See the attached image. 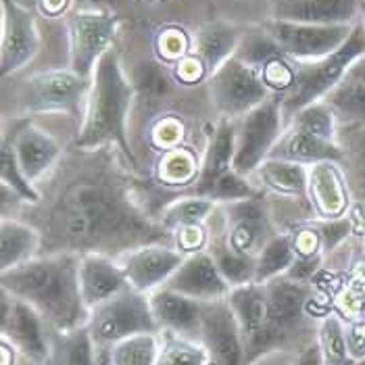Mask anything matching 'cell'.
I'll list each match as a JSON object with an SVG mask.
<instances>
[{"label":"cell","mask_w":365,"mask_h":365,"mask_svg":"<svg viewBox=\"0 0 365 365\" xmlns=\"http://www.w3.org/2000/svg\"><path fill=\"white\" fill-rule=\"evenodd\" d=\"M276 55H282V48L263 26L242 31L240 44L236 51V58H240L242 63H247L249 67L259 71L269 58H274Z\"/></svg>","instance_id":"41"},{"label":"cell","mask_w":365,"mask_h":365,"mask_svg":"<svg viewBox=\"0 0 365 365\" xmlns=\"http://www.w3.org/2000/svg\"><path fill=\"white\" fill-rule=\"evenodd\" d=\"M0 31V71L6 78L34 61L42 38L34 13L17 0H2Z\"/></svg>","instance_id":"13"},{"label":"cell","mask_w":365,"mask_h":365,"mask_svg":"<svg viewBox=\"0 0 365 365\" xmlns=\"http://www.w3.org/2000/svg\"><path fill=\"white\" fill-rule=\"evenodd\" d=\"M73 0H38V11L48 17V19H56V17H65L69 6Z\"/></svg>","instance_id":"49"},{"label":"cell","mask_w":365,"mask_h":365,"mask_svg":"<svg viewBox=\"0 0 365 365\" xmlns=\"http://www.w3.org/2000/svg\"><path fill=\"white\" fill-rule=\"evenodd\" d=\"M98 344L88 326L76 330H51L48 359L44 365H96Z\"/></svg>","instance_id":"29"},{"label":"cell","mask_w":365,"mask_h":365,"mask_svg":"<svg viewBox=\"0 0 365 365\" xmlns=\"http://www.w3.org/2000/svg\"><path fill=\"white\" fill-rule=\"evenodd\" d=\"M207 251L215 259L222 276L225 282L236 288V286H245L255 282V272H257V259L247 257V255L236 253L227 240H225L224 225H220V230H213V234H209V245Z\"/></svg>","instance_id":"30"},{"label":"cell","mask_w":365,"mask_h":365,"mask_svg":"<svg viewBox=\"0 0 365 365\" xmlns=\"http://www.w3.org/2000/svg\"><path fill=\"white\" fill-rule=\"evenodd\" d=\"M195 48V38L180 26H163L155 34V55L163 63L173 67Z\"/></svg>","instance_id":"42"},{"label":"cell","mask_w":365,"mask_h":365,"mask_svg":"<svg viewBox=\"0 0 365 365\" xmlns=\"http://www.w3.org/2000/svg\"><path fill=\"white\" fill-rule=\"evenodd\" d=\"M234 123H236L234 169L242 175L253 178L257 168L272 157V150L276 148L286 130L280 98L278 96L267 98L265 103L242 115Z\"/></svg>","instance_id":"8"},{"label":"cell","mask_w":365,"mask_h":365,"mask_svg":"<svg viewBox=\"0 0 365 365\" xmlns=\"http://www.w3.org/2000/svg\"><path fill=\"white\" fill-rule=\"evenodd\" d=\"M148 299L161 332L195 338V340L200 338V319H202L200 301H195L182 292H175L168 286H161L159 290L150 292Z\"/></svg>","instance_id":"22"},{"label":"cell","mask_w":365,"mask_h":365,"mask_svg":"<svg viewBox=\"0 0 365 365\" xmlns=\"http://www.w3.org/2000/svg\"><path fill=\"white\" fill-rule=\"evenodd\" d=\"M90 80L78 76L71 67L46 69L29 76L19 90V103L26 115L65 113L84 117Z\"/></svg>","instance_id":"6"},{"label":"cell","mask_w":365,"mask_h":365,"mask_svg":"<svg viewBox=\"0 0 365 365\" xmlns=\"http://www.w3.org/2000/svg\"><path fill=\"white\" fill-rule=\"evenodd\" d=\"M259 195H261V190L251 182L249 175H242L236 169H232L215 184L209 198H213L220 205H227V202H236V200H245V198H259Z\"/></svg>","instance_id":"44"},{"label":"cell","mask_w":365,"mask_h":365,"mask_svg":"<svg viewBox=\"0 0 365 365\" xmlns=\"http://www.w3.org/2000/svg\"><path fill=\"white\" fill-rule=\"evenodd\" d=\"M349 80H355V82H361L365 84V56H361L353 67H351V71H349V76H346Z\"/></svg>","instance_id":"52"},{"label":"cell","mask_w":365,"mask_h":365,"mask_svg":"<svg viewBox=\"0 0 365 365\" xmlns=\"http://www.w3.org/2000/svg\"><path fill=\"white\" fill-rule=\"evenodd\" d=\"M119 17L105 9H80L65 21L69 42V67L92 80L98 61L113 48Z\"/></svg>","instance_id":"9"},{"label":"cell","mask_w":365,"mask_h":365,"mask_svg":"<svg viewBox=\"0 0 365 365\" xmlns=\"http://www.w3.org/2000/svg\"><path fill=\"white\" fill-rule=\"evenodd\" d=\"M2 138L11 142L19 165L34 184L55 168L63 155L61 142L29 119H24L13 134H4Z\"/></svg>","instance_id":"20"},{"label":"cell","mask_w":365,"mask_h":365,"mask_svg":"<svg viewBox=\"0 0 365 365\" xmlns=\"http://www.w3.org/2000/svg\"><path fill=\"white\" fill-rule=\"evenodd\" d=\"M217 207H220V202H215L209 197L188 195V197L175 198L171 205L163 209L161 225L168 232H175L178 227H186V225L209 224V220L215 215Z\"/></svg>","instance_id":"34"},{"label":"cell","mask_w":365,"mask_h":365,"mask_svg":"<svg viewBox=\"0 0 365 365\" xmlns=\"http://www.w3.org/2000/svg\"><path fill=\"white\" fill-rule=\"evenodd\" d=\"M198 340L207 349L211 364L245 365V338L227 297L202 303Z\"/></svg>","instance_id":"14"},{"label":"cell","mask_w":365,"mask_h":365,"mask_svg":"<svg viewBox=\"0 0 365 365\" xmlns=\"http://www.w3.org/2000/svg\"><path fill=\"white\" fill-rule=\"evenodd\" d=\"M80 288L90 311L130 288L117 257L105 253L80 255Z\"/></svg>","instance_id":"21"},{"label":"cell","mask_w":365,"mask_h":365,"mask_svg":"<svg viewBox=\"0 0 365 365\" xmlns=\"http://www.w3.org/2000/svg\"><path fill=\"white\" fill-rule=\"evenodd\" d=\"M272 159L299 163L305 168H311L315 163H324V161L342 163V148L338 142L324 140V138H317L299 128L286 125L280 142L272 150Z\"/></svg>","instance_id":"24"},{"label":"cell","mask_w":365,"mask_h":365,"mask_svg":"<svg viewBox=\"0 0 365 365\" xmlns=\"http://www.w3.org/2000/svg\"><path fill=\"white\" fill-rule=\"evenodd\" d=\"M0 180H2V186L11 188L26 205H38L42 200V195L36 190L34 182H29L28 175L19 165L11 142L4 138H2V150H0Z\"/></svg>","instance_id":"40"},{"label":"cell","mask_w":365,"mask_h":365,"mask_svg":"<svg viewBox=\"0 0 365 365\" xmlns=\"http://www.w3.org/2000/svg\"><path fill=\"white\" fill-rule=\"evenodd\" d=\"M192 38H195L192 53L207 65L209 73H213L225 61L236 56L242 31L227 21H209L200 26Z\"/></svg>","instance_id":"27"},{"label":"cell","mask_w":365,"mask_h":365,"mask_svg":"<svg viewBox=\"0 0 365 365\" xmlns=\"http://www.w3.org/2000/svg\"><path fill=\"white\" fill-rule=\"evenodd\" d=\"M261 184V190H267L276 197L301 198L307 200V180L309 168L282 161V159H265L253 173ZM309 202V200H307Z\"/></svg>","instance_id":"28"},{"label":"cell","mask_w":365,"mask_h":365,"mask_svg":"<svg viewBox=\"0 0 365 365\" xmlns=\"http://www.w3.org/2000/svg\"><path fill=\"white\" fill-rule=\"evenodd\" d=\"M207 84L215 109L222 117L234 121L274 96L269 88L263 84L261 73L236 56H232L217 71H213Z\"/></svg>","instance_id":"10"},{"label":"cell","mask_w":365,"mask_h":365,"mask_svg":"<svg viewBox=\"0 0 365 365\" xmlns=\"http://www.w3.org/2000/svg\"><path fill=\"white\" fill-rule=\"evenodd\" d=\"M267 297V326L261 338L245 353V365H253L261 357L290 344L305 326V309L311 299L307 282L280 276L265 282Z\"/></svg>","instance_id":"5"},{"label":"cell","mask_w":365,"mask_h":365,"mask_svg":"<svg viewBox=\"0 0 365 365\" xmlns=\"http://www.w3.org/2000/svg\"><path fill=\"white\" fill-rule=\"evenodd\" d=\"M182 138H184V125L178 117H163L150 130V142L161 153L180 146Z\"/></svg>","instance_id":"45"},{"label":"cell","mask_w":365,"mask_h":365,"mask_svg":"<svg viewBox=\"0 0 365 365\" xmlns=\"http://www.w3.org/2000/svg\"><path fill=\"white\" fill-rule=\"evenodd\" d=\"M338 144L342 148V169L353 197L365 200V125H340Z\"/></svg>","instance_id":"31"},{"label":"cell","mask_w":365,"mask_h":365,"mask_svg":"<svg viewBox=\"0 0 365 365\" xmlns=\"http://www.w3.org/2000/svg\"><path fill=\"white\" fill-rule=\"evenodd\" d=\"M200 163L198 157L182 146H175L171 150H163L159 161H157V180L169 186V188H184V186H192L197 184L198 175H200Z\"/></svg>","instance_id":"32"},{"label":"cell","mask_w":365,"mask_h":365,"mask_svg":"<svg viewBox=\"0 0 365 365\" xmlns=\"http://www.w3.org/2000/svg\"><path fill=\"white\" fill-rule=\"evenodd\" d=\"M361 0H269V19L313 26H355Z\"/></svg>","instance_id":"18"},{"label":"cell","mask_w":365,"mask_h":365,"mask_svg":"<svg viewBox=\"0 0 365 365\" xmlns=\"http://www.w3.org/2000/svg\"><path fill=\"white\" fill-rule=\"evenodd\" d=\"M173 236H175V245L173 247L182 255L207 251V245H209V230H207V224L178 227L173 232Z\"/></svg>","instance_id":"46"},{"label":"cell","mask_w":365,"mask_h":365,"mask_svg":"<svg viewBox=\"0 0 365 365\" xmlns=\"http://www.w3.org/2000/svg\"><path fill=\"white\" fill-rule=\"evenodd\" d=\"M292 365H322V353H319L317 342H315V344H309L305 351H301L299 359Z\"/></svg>","instance_id":"50"},{"label":"cell","mask_w":365,"mask_h":365,"mask_svg":"<svg viewBox=\"0 0 365 365\" xmlns=\"http://www.w3.org/2000/svg\"><path fill=\"white\" fill-rule=\"evenodd\" d=\"M17 349L9 342V340H4L2 338V365H15L17 364Z\"/></svg>","instance_id":"51"},{"label":"cell","mask_w":365,"mask_h":365,"mask_svg":"<svg viewBox=\"0 0 365 365\" xmlns=\"http://www.w3.org/2000/svg\"><path fill=\"white\" fill-rule=\"evenodd\" d=\"M132 101L134 86L123 73L119 53L111 48L98 61L92 73L82 125L76 136V148L98 150L115 146L130 159L132 168H136L138 163L128 140V115Z\"/></svg>","instance_id":"3"},{"label":"cell","mask_w":365,"mask_h":365,"mask_svg":"<svg viewBox=\"0 0 365 365\" xmlns=\"http://www.w3.org/2000/svg\"><path fill=\"white\" fill-rule=\"evenodd\" d=\"M184 257L186 255L180 253L175 247H169L165 242H153L125 251L117 257V261L123 267L128 284L138 292L150 294L168 284L175 269L182 265Z\"/></svg>","instance_id":"16"},{"label":"cell","mask_w":365,"mask_h":365,"mask_svg":"<svg viewBox=\"0 0 365 365\" xmlns=\"http://www.w3.org/2000/svg\"><path fill=\"white\" fill-rule=\"evenodd\" d=\"M361 56H365V31L357 21L351 38L332 55L317 58V61H309V63L294 61L297 63L294 86L286 96L280 98L286 123L299 109L307 107L311 103L324 101L336 86L342 84L346 80L351 67Z\"/></svg>","instance_id":"4"},{"label":"cell","mask_w":365,"mask_h":365,"mask_svg":"<svg viewBox=\"0 0 365 365\" xmlns=\"http://www.w3.org/2000/svg\"><path fill=\"white\" fill-rule=\"evenodd\" d=\"M227 245L240 255L257 259L274 236L269 215L259 198H245L220 205Z\"/></svg>","instance_id":"15"},{"label":"cell","mask_w":365,"mask_h":365,"mask_svg":"<svg viewBox=\"0 0 365 365\" xmlns=\"http://www.w3.org/2000/svg\"><path fill=\"white\" fill-rule=\"evenodd\" d=\"M159 351H161V332L136 334L109 346L113 365H157Z\"/></svg>","instance_id":"37"},{"label":"cell","mask_w":365,"mask_h":365,"mask_svg":"<svg viewBox=\"0 0 365 365\" xmlns=\"http://www.w3.org/2000/svg\"><path fill=\"white\" fill-rule=\"evenodd\" d=\"M2 290L38 311L51 330L88 326L90 307L80 288V255L46 253L0 274Z\"/></svg>","instance_id":"2"},{"label":"cell","mask_w":365,"mask_h":365,"mask_svg":"<svg viewBox=\"0 0 365 365\" xmlns=\"http://www.w3.org/2000/svg\"><path fill=\"white\" fill-rule=\"evenodd\" d=\"M209 353L198 340L161 332L157 365H209Z\"/></svg>","instance_id":"39"},{"label":"cell","mask_w":365,"mask_h":365,"mask_svg":"<svg viewBox=\"0 0 365 365\" xmlns=\"http://www.w3.org/2000/svg\"><path fill=\"white\" fill-rule=\"evenodd\" d=\"M227 303L234 311L242 338H245V353L253 346L255 342L261 338L267 326V297L263 284H245L236 286L227 294Z\"/></svg>","instance_id":"25"},{"label":"cell","mask_w":365,"mask_h":365,"mask_svg":"<svg viewBox=\"0 0 365 365\" xmlns=\"http://www.w3.org/2000/svg\"><path fill=\"white\" fill-rule=\"evenodd\" d=\"M42 227V247L48 253L113 257L163 242L168 232L144 215L125 184L103 169L71 178L44 211Z\"/></svg>","instance_id":"1"},{"label":"cell","mask_w":365,"mask_h":365,"mask_svg":"<svg viewBox=\"0 0 365 365\" xmlns=\"http://www.w3.org/2000/svg\"><path fill=\"white\" fill-rule=\"evenodd\" d=\"M359 26H361V28H364V31H365V9L361 11V17H359Z\"/></svg>","instance_id":"53"},{"label":"cell","mask_w":365,"mask_h":365,"mask_svg":"<svg viewBox=\"0 0 365 365\" xmlns=\"http://www.w3.org/2000/svg\"><path fill=\"white\" fill-rule=\"evenodd\" d=\"M317 346L322 353V365H357L344 322L338 315H326L319 322Z\"/></svg>","instance_id":"35"},{"label":"cell","mask_w":365,"mask_h":365,"mask_svg":"<svg viewBox=\"0 0 365 365\" xmlns=\"http://www.w3.org/2000/svg\"><path fill=\"white\" fill-rule=\"evenodd\" d=\"M355 26H313L276 19H267L263 24V28L278 42L282 53L297 63H309L332 55L351 38Z\"/></svg>","instance_id":"11"},{"label":"cell","mask_w":365,"mask_h":365,"mask_svg":"<svg viewBox=\"0 0 365 365\" xmlns=\"http://www.w3.org/2000/svg\"><path fill=\"white\" fill-rule=\"evenodd\" d=\"M259 73H261L263 84L269 88V92L274 96L282 98L294 86V80H297V63L290 56H286L282 53V55H276L274 58H269L259 69Z\"/></svg>","instance_id":"43"},{"label":"cell","mask_w":365,"mask_h":365,"mask_svg":"<svg viewBox=\"0 0 365 365\" xmlns=\"http://www.w3.org/2000/svg\"><path fill=\"white\" fill-rule=\"evenodd\" d=\"M165 286L200 303L225 299L232 290L209 251L186 255Z\"/></svg>","instance_id":"19"},{"label":"cell","mask_w":365,"mask_h":365,"mask_svg":"<svg viewBox=\"0 0 365 365\" xmlns=\"http://www.w3.org/2000/svg\"><path fill=\"white\" fill-rule=\"evenodd\" d=\"M324 101L340 125H365V84L346 78Z\"/></svg>","instance_id":"36"},{"label":"cell","mask_w":365,"mask_h":365,"mask_svg":"<svg viewBox=\"0 0 365 365\" xmlns=\"http://www.w3.org/2000/svg\"><path fill=\"white\" fill-rule=\"evenodd\" d=\"M88 330L98 346H113L123 338L144 332H161L150 309L148 294L134 290L132 286L90 311Z\"/></svg>","instance_id":"7"},{"label":"cell","mask_w":365,"mask_h":365,"mask_svg":"<svg viewBox=\"0 0 365 365\" xmlns=\"http://www.w3.org/2000/svg\"><path fill=\"white\" fill-rule=\"evenodd\" d=\"M0 332L28 361L36 365L46 364L51 346L48 324L34 307L15 299L6 290H2L0 301Z\"/></svg>","instance_id":"12"},{"label":"cell","mask_w":365,"mask_h":365,"mask_svg":"<svg viewBox=\"0 0 365 365\" xmlns=\"http://www.w3.org/2000/svg\"><path fill=\"white\" fill-rule=\"evenodd\" d=\"M286 125H292V128H299L303 132H309L317 138H324V140L338 142V123L336 115L334 111L328 107L326 101H317V103H311L307 107L299 109L294 113Z\"/></svg>","instance_id":"38"},{"label":"cell","mask_w":365,"mask_h":365,"mask_svg":"<svg viewBox=\"0 0 365 365\" xmlns=\"http://www.w3.org/2000/svg\"><path fill=\"white\" fill-rule=\"evenodd\" d=\"M171 69H173L175 82H180V84L184 86L200 84L202 80H209V76H211L209 69H207V65H205L195 53L184 56V58H182L180 63H175Z\"/></svg>","instance_id":"47"},{"label":"cell","mask_w":365,"mask_h":365,"mask_svg":"<svg viewBox=\"0 0 365 365\" xmlns=\"http://www.w3.org/2000/svg\"><path fill=\"white\" fill-rule=\"evenodd\" d=\"M234 150H236V123L234 119L222 117L220 123L213 128L207 150L202 155L200 175L192 195L209 197L215 184L224 178L227 171L234 169Z\"/></svg>","instance_id":"23"},{"label":"cell","mask_w":365,"mask_h":365,"mask_svg":"<svg viewBox=\"0 0 365 365\" xmlns=\"http://www.w3.org/2000/svg\"><path fill=\"white\" fill-rule=\"evenodd\" d=\"M307 200L317 222H332L346 217L353 192L340 163L324 161L309 168Z\"/></svg>","instance_id":"17"},{"label":"cell","mask_w":365,"mask_h":365,"mask_svg":"<svg viewBox=\"0 0 365 365\" xmlns=\"http://www.w3.org/2000/svg\"><path fill=\"white\" fill-rule=\"evenodd\" d=\"M294 261H297V249H294L292 234H274L257 257L255 282L265 284L274 278L286 276L294 265Z\"/></svg>","instance_id":"33"},{"label":"cell","mask_w":365,"mask_h":365,"mask_svg":"<svg viewBox=\"0 0 365 365\" xmlns=\"http://www.w3.org/2000/svg\"><path fill=\"white\" fill-rule=\"evenodd\" d=\"M42 232L17 217H2L0 224V269H13L38 257Z\"/></svg>","instance_id":"26"},{"label":"cell","mask_w":365,"mask_h":365,"mask_svg":"<svg viewBox=\"0 0 365 365\" xmlns=\"http://www.w3.org/2000/svg\"><path fill=\"white\" fill-rule=\"evenodd\" d=\"M315 227L319 232L324 251H332L351 234V220L340 217V220H332V222H315Z\"/></svg>","instance_id":"48"}]
</instances>
